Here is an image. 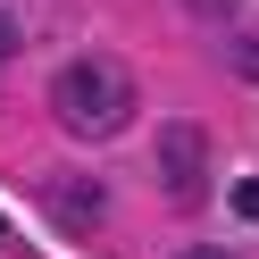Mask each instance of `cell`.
Masks as SVG:
<instances>
[{
  "mask_svg": "<svg viewBox=\"0 0 259 259\" xmlns=\"http://www.w3.org/2000/svg\"><path fill=\"white\" fill-rule=\"evenodd\" d=\"M176 259H234V251H218V242H184Z\"/></svg>",
  "mask_w": 259,
  "mask_h": 259,
  "instance_id": "8",
  "label": "cell"
},
{
  "mask_svg": "<svg viewBox=\"0 0 259 259\" xmlns=\"http://www.w3.org/2000/svg\"><path fill=\"white\" fill-rule=\"evenodd\" d=\"M226 209H234V218H251V226H259V176H242V184L226 192Z\"/></svg>",
  "mask_w": 259,
  "mask_h": 259,
  "instance_id": "5",
  "label": "cell"
},
{
  "mask_svg": "<svg viewBox=\"0 0 259 259\" xmlns=\"http://www.w3.org/2000/svg\"><path fill=\"white\" fill-rule=\"evenodd\" d=\"M42 209H51L67 234H84V226H101V218H109V184L67 167V176H51V184H42Z\"/></svg>",
  "mask_w": 259,
  "mask_h": 259,
  "instance_id": "3",
  "label": "cell"
},
{
  "mask_svg": "<svg viewBox=\"0 0 259 259\" xmlns=\"http://www.w3.org/2000/svg\"><path fill=\"white\" fill-rule=\"evenodd\" d=\"M151 159H159V192H167V201H201V192H209V134L192 117H167V125H159Z\"/></svg>",
  "mask_w": 259,
  "mask_h": 259,
  "instance_id": "2",
  "label": "cell"
},
{
  "mask_svg": "<svg viewBox=\"0 0 259 259\" xmlns=\"http://www.w3.org/2000/svg\"><path fill=\"white\" fill-rule=\"evenodd\" d=\"M51 109H59V125H67L75 142H109L134 117V75H125L117 59H67L59 84H51Z\"/></svg>",
  "mask_w": 259,
  "mask_h": 259,
  "instance_id": "1",
  "label": "cell"
},
{
  "mask_svg": "<svg viewBox=\"0 0 259 259\" xmlns=\"http://www.w3.org/2000/svg\"><path fill=\"white\" fill-rule=\"evenodd\" d=\"M17 42H25V34H17V17H9V9H0V67H9V59H17Z\"/></svg>",
  "mask_w": 259,
  "mask_h": 259,
  "instance_id": "6",
  "label": "cell"
},
{
  "mask_svg": "<svg viewBox=\"0 0 259 259\" xmlns=\"http://www.w3.org/2000/svg\"><path fill=\"white\" fill-rule=\"evenodd\" d=\"M192 17H234V0H184Z\"/></svg>",
  "mask_w": 259,
  "mask_h": 259,
  "instance_id": "7",
  "label": "cell"
},
{
  "mask_svg": "<svg viewBox=\"0 0 259 259\" xmlns=\"http://www.w3.org/2000/svg\"><path fill=\"white\" fill-rule=\"evenodd\" d=\"M226 67H234L242 84H259V42H226Z\"/></svg>",
  "mask_w": 259,
  "mask_h": 259,
  "instance_id": "4",
  "label": "cell"
}]
</instances>
